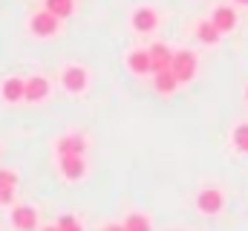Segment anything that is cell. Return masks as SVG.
Masks as SVG:
<instances>
[{"mask_svg": "<svg viewBox=\"0 0 248 231\" xmlns=\"http://www.w3.org/2000/svg\"><path fill=\"white\" fill-rule=\"evenodd\" d=\"M46 93H49V84H46V78L35 75V78H29V81H26L23 99H26V101H41V99H46Z\"/></svg>", "mask_w": 248, "mask_h": 231, "instance_id": "52a82bcc", "label": "cell"}, {"mask_svg": "<svg viewBox=\"0 0 248 231\" xmlns=\"http://www.w3.org/2000/svg\"><path fill=\"white\" fill-rule=\"evenodd\" d=\"M61 173L66 179H78L84 173V159L78 153H61Z\"/></svg>", "mask_w": 248, "mask_h": 231, "instance_id": "ba28073f", "label": "cell"}, {"mask_svg": "<svg viewBox=\"0 0 248 231\" xmlns=\"http://www.w3.org/2000/svg\"><path fill=\"white\" fill-rule=\"evenodd\" d=\"M170 69H173V75L179 78V84H185V81H190V78L196 75V55H193L190 50H182V52H173V61H170Z\"/></svg>", "mask_w": 248, "mask_h": 231, "instance_id": "6da1fadb", "label": "cell"}, {"mask_svg": "<svg viewBox=\"0 0 248 231\" xmlns=\"http://www.w3.org/2000/svg\"><path fill=\"white\" fill-rule=\"evenodd\" d=\"M211 20H214V26L225 35V32H231V29L237 26V12H234L231 6H217L214 15H211Z\"/></svg>", "mask_w": 248, "mask_h": 231, "instance_id": "277c9868", "label": "cell"}, {"mask_svg": "<svg viewBox=\"0 0 248 231\" xmlns=\"http://www.w3.org/2000/svg\"><path fill=\"white\" fill-rule=\"evenodd\" d=\"M15 185H17L15 171H0V188H15Z\"/></svg>", "mask_w": 248, "mask_h": 231, "instance_id": "d6986e66", "label": "cell"}, {"mask_svg": "<svg viewBox=\"0 0 248 231\" xmlns=\"http://www.w3.org/2000/svg\"><path fill=\"white\" fill-rule=\"evenodd\" d=\"M124 229L127 231H150V220L144 214H130L127 223H124Z\"/></svg>", "mask_w": 248, "mask_h": 231, "instance_id": "ac0fdd59", "label": "cell"}, {"mask_svg": "<svg viewBox=\"0 0 248 231\" xmlns=\"http://www.w3.org/2000/svg\"><path fill=\"white\" fill-rule=\"evenodd\" d=\"M246 101H248V90H246Z\"/></svg>", "mask_w": 248, "mask_h": 231, "instance_id": "cb8c5ba5", "label": "cell"}, {"mask_svg": "<svg viewBox=\"0 0 248 231\" xmlns=\"http://www.w3.org/2000/svg\"><path fill=\"white\" fill-rule=\"evenodd\" d=\"M58 20H61V17H55L49 9H44V12H38V15L32 17L29 26H32V32H35L38 38H52V35L58 32Z\"/></svg>", "mask_w": 248, "mask_h": 231, "instance_id": "3957f363", "label": "cell"}, {"mask_svg": "<svg viewBox=\"0 0 248 231\" xmlns=\"http://www.w3.org/2000/svg\"><path fill=\"white\" fill-rule=\"evenodd\" d=\"M150 66H153V72H162V69H170V61H173V52L165 47V44H153L150 50Z\"/></svg>", "mask_w": 248, "mask_h": 231, "instance_id": "8992f818", "label": "cell"}, {"mask_svg": "<svg viewBox=\"0 0 248 231\" xmlns=\"http://www.w3.org/2000/svg\"><path fill=\"white\" fill-rule=\"evenodd\" d=\"M84 148H87V145H84L81 136H63L61 142H58V153H78V156H81Z\"/></svg>", "mask_w": 248, "mask_h": 231, "instance_id": "9a60e30c", "label": "cell"}, {"mask_svg": "<svg viewBox=\"0 0 248 231\" xmlns=\"http://www.w3.org/2000/svg\"><path fill=\"white\" fill-rule=\"evenodd\" d=\"M104 231H127V229H124V226H107Z\"/></svg>", "mask_w": 248, "mask_h": 231, "instance_id": "44dd1931", "label": "cell"}, {"mask_svg": "<svg viewBox=\"0 0 248 231\" xmlns=\"http://www.w3.org/2000/svg\"><path fill=\"white\" fill-rule=\"evenodd\" d=\"M23 90H26V81H20V78L3 81V99L6 101H20L23 99Z\"/></svg>", "mask_w": 248, "mask_h": 231, "instance_id": "8fae6325", "label": "cell"}, {"mask_svg": "<svg viewBox=\"0 0 248 231\" xmlns=\"http://www.w3.org/2000/svg\"><path fill=\"white\" fill-rule=\"evenodd\" d=\"M222 205H225V197H222L219 188H205V191H199V197H196V208H199L202 214H219Z\"/></svg>", "mask_w": 248, "mask_h": 231, "instance_id": "7a4b0ae2", "label": "cell"}, {"mask_svg": "<svg viewBox=\"0 0 248 231\" xmlns=\"http://www.w3.org/2000/svg\"><path fill=\"white\" fill-rule=\"evenodd\" d=\"M12 223H15L20 231H32V229H35V223H38V214H35V208H29V205H20V208H15V214H12Z\"/></svg>", "mask_w": 248, "mask_h": 231, "instance_id": "9c48e42d", "label": "cell"}, {"mask_svg": "<svg viewBox=\"0 0 248 231\" xmlns=\"http://www.w3.org/2000/svg\"><path fill=\"white\" fill-rule=\"evenodd\" d=\"M231 139H234V148L240 153H248V124H237L234 133H231Z\"/></svg>", "mask_w": 248, "mask_h": 231, "instance_id": "2e32d148", "label": "cell"}, {"mask_svg": "<svg viewBox=\"0 0 248 231\" xmlns=\"http://www.w3.org/2000/svg\"><path fill=\"white\" fill-rule=\"evenodd\" d=\"M219 35H222V32L214 26V20H202V23L196 26V38H199L202 44H217Z\"/></svg>", "mask_w": 248, "mask_h": 231, "instance_id": "7c38bea8", "label": "cell"}, {"mask_svg": "<svg viewBox=\"0 0 248 231\" xmlns=\"http://www.w3.org/2000/svg\"><path fill=\"white\" fill-rule=\"evenodd\" d=\"M156 90L159 93H173L176 90V84H179V78L173 75V69H162V72H156Z\"/></svg>", "mask_w": 248, "mask_h": 231, "instance_id": "4fadbf2b", "label": "cell"}, {"mask_svg": "<svg viewBox=\"0 0 248 231\" xmlns=\"http://www.w3.org/2000/svg\"><path fill=\"white\" fill-rule=\"evenodd\" d=\"M46 9L55 17H69L72 15V0H46Z\"/></svg>", "mask_w": 248, "mask_h": 231, "instance_id": "e0dca14e", "label": "cell"}, {"mask_svg": "<svg viewBox=\"0 0 248 231\" xmlns=\"http://www.w3.org/2000/svg\"><path fill=\"white\" fill-rule=\"evenodd\" d=\"M234 3H237V6H248V0H234Z\"/></svg>", "mask_w": 248, "mask_h": 231, "instance_id": "7402d4cb", "label": "cell"}, {"mask_svg": "<svg viewBox=\"0 0 248 231\" xmlns=\"http://www.w3.org/2000/svg\"><path fill=\"white\" fill-rule=\"evenodd\" d=\"M61 84L69 90V93H81L84 84H87V72L81 66H66L61 72Z\"/></svg>", "mask_w": 248, "mask_h": 231, "instance_id": "5b68a950", "label": "cell"}, {"mask_svg": "<svg viewBox=\"0 0 248 231\" xmlns=\"http://www.w3.org/2000/svg\"><path fill=\"white\" fill-rule=\"evenodd\" d=\"M156 23H159V17H156V12H153V9L141 6V9H136V12H133V26H136L139 32H150Z\"/></svg>", "mask_w": 248, "mask_h": 231, "instance_id": "30bf717a", "label": "cell"}, {"mask_svg": "<svg viewBox=\"0 0 248 231\" xmlns=\"http://www.w3.org/2000/svg\"><path fill=\"white\" fill-rule=\"evenodd\" d=\"M44 231H61V229H44Z\"/></svg>", "mask_w": 248, "mask_h": 231, "instance_id": "603a6c76", "label": "cell"}, {"mask_svg": "<svg viewBox=\"0 0 248 231\" xmlns=\"http://www.w3.org/2000/svg\"><path fill=\"white\" fill-rule=\"evenodd\" d=\"M58 229H61V231H81V226H78V220H75V217H69V214H66V217H61Z\"/></svg>", "mask_w": 248, "mask_h": 231, "instance_id": "ffe728a7", "label": "cell"}, {"mask_svg": "<svg viewBox=\"0 0 248 231\" xmlns=\"http://www.w3.org/2000/svg\"><path fill=\"white\" fill-rule=\"evenodd\" d=\"M127 64H130V69H133V72H139V75L153 72V66H150V52H130Z\"/></svg>", "mask_w": 248, "mask_h": 231, "instance_id": "5bb4252c", "label": "cell"}]
</instances>
